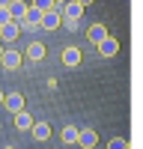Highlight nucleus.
I'll list each match as a JSON object with an SVG mask.
<instances>
[{
	"label": "nucleus",
	"mask_w": 143,
	"mask_h": 149,
	"mask_svg": "<svg viewBox=\"0 0 143 149\" xmlns=\"http://www.w3.org/2000/svg\"><path fill=\"white\" fill-rule=\"evenodd\" d=\"M95 48H99L101 57H116V54H119V39H113V36H104V39L95 45Z\"/></svg>",
	"instance_id": "f257e3e1"
},
{
	"label": "nucleus",
	"mask_w": 143,
	"mask_h": 149,
	"mask_svg": "<svg viewBox=\"0 0 143 149\" xmlns=\"http://www.w3.org/2000/svg\"><path fill=\"white\" fill-rule=\"evenodd\" d=\"M57 27H60V12H57V9H48V12H42L39 30H57Z\"/></svg>",
	"instance_id": "f03ea898"
},
{
	"label": "nucleus",
	"mask_w": 143,
	"mask_h": 149,
	"mask_svg": "<svg viewBox=\"0 0 143 149\" xmlns=\"http://www.w3.org/2000/svg\"><path fill=\"white\" fill-rule=\"evenodd\" d=\"M18 33H21L18 21H6L3 27H0V42H15V39H18Z\"/></svg>",
	"instance_id": "7ed1b4c3"
},
{
	"label": "nucleus",
	"mask_w": 143,
	"mask_h": 149,
	"mask_svg": "<svg viewBox=\"0 0 143 149\" xmlns=\"http://www.w3.org/2000/svg\"><path fill=\"white\" fill-rule=\"evenodd\" d=\"M75 143H81L83 149H92L95 143H99V134H95L92 128H83V131H78V140Z\"/></svg>",
	"instance_id": "20e7f679"
},
{
	"label": "nucleus",
	"mask_w": 143,
	"mask_h": 149,
	"mask_svg": "<svg viewBox=\"0 0 143 149\" xmlns=\"http://www.w3.org/2000/svg\"><path fill=\"white\" fill-rule=\"evenodd\" d=\"M3 104L12 110V113H18V110H24V95L21 93H6L3 95Z\"/></svg>",
	"instance_id": "39448f33"
},
{
	"label": "nucleus",
	"mask_w": 143,
	"mask_h": 149,
	"mask_svg": "<svg viewBox=\"0 0 143 149\" xmlns=\"http://www.w3.org/2000/svg\"><path fill=\"white\" fill-rule=\"evenodd\" d=\"M60 15H69V18H81V15H83V6L78 3V0H66V3L60 6Z\"/></svg>",
	"instance_id": "423d86ee"
},
{
	"label": "nucleus",
	"mask_w": 143,
	"mask_h": 149,
	"mask_svg": "<svg viewBox=\"0 0 143 149\" xmlns=\"http://www.w3.org/2000/svg\"><path fill=\"white\" fill-rule=\"evenodd\" d=\"M0 63H3V69H18L21 66V54L18 51H3V54H0Z\"/></svg>",
	"instance_id": "0eeeda50"
},
{
	"label": "nucleus",
	"mask_w": 143,
	"mask_h": 149,
	"mask_svg": "<svg viewBox=\"0 0 143 149\" xmlns=\"http://www.w3.org/2000/svg\"><path fill=\"white\" fill-rule=\"evenodd\" d=\"M30 131H33L36 140H48V137H51V125H48V122H36V119H33Z\"/></svg>",
	"instance_id": "6e6552de"
},
{
	"label": "nucleus",
	"mask_w": 143,
	"mask_h": 149,
	"mask_svg": "<svg viewBox=\"0 0 143 149\" xmlns=\"http://www.w3.org/2000/svg\"><path fill=\"white\" fill-rule=\"evenodd\" d=\"M9 15H12V21H21L24 18V12H27V3H24V0H9Z\"/></svg>",
	"instance_id": "1a4fd4ad"
},
{
	"label": "nucleus",
	"mask_w": 143,
	"mask_h": 149,
	"mask_svg": "<svg viewBox=\"0 0 143 149\" xmlns=\"http://www.w3.org/2000/svg\"><path fill=\"white\" fill-rule=\"evenodd\" d=\"M87 36H90V42H92V45H99V42L104 39V36H107V27H104V24H92Z\"/></svg>",
	"instance_id": "9d476101"
},
{
	"label": "nucleus",
	"mask_w": 143,
	"mask_h": 149,
	"mask_svg": "<svg viewBox=\"0 0 143 149\" xmlns=\"http://www.w3.org/2000/svg\"><path fill=\"white\" fill-rule=\"evenodd\" d=\"M15 125H18L21 131H30V125H33V116L27 113V110H18V113H15Z\"/></svg>",
	"instance_id": "9b49d317"
},
{
	"label": "nucleus",
	"mask_w": 143,
	"mask_h": 149,
	"mask_svg": "<svg viewBox=\"0 0 143 149\" xmlns=\"http://www.w3.org/2000/svg\"><path fill=\"white\" fill-rule=\"evenodd\" d=\"M45 57V45L42 42H30L27 45V60H42Z\"/></svg>",
	"instance_id": "f8f14e48"
},
{
	"label": "nucleus",
	"mask_w": 143,
	"mask_h": 149,
	"mask_svg": "<svg viewBox=\"0 0 143 149\" xmlns=\"http://www.w3.org/2000/svg\"><path fill=\"white\" fill-rule=\"evenodd\" d=\"M63 63L66 66H78L81 63V51H78V48H66V51H63Z\"/></svg>",
	"instance_id": "ddd939ff"
},
{
	"label": "nucleus",
	"mask_w": 143,
	"mask_h": 149,
	"mask_svg": "<svg viewBox=\"0 0 143 149\" xmlns=\"http://www.w3.org/2000/svg\"><path fill=\"white\" fill-rule=\"evenodd\" d=\"M60 24H63L69 33H75V30L81 27V21H78V18H69V15H60Z\"/></svg>",
	"instance_id": "4468645a"
},
{
	"label": "nucleus",
	"mask_w": 143,
	"mask_h": 149,
	"mask_svg": "<svg viewBox=\"0 0 143 149\" xmlns=\"http://www.w3.org/2000/svg\"><path fill=\"white\" fill-rule=\"evenodd\" d=\"M63 140H66V143H75V140H78V128H75V125H66V128H63Z\"/></svg>",
	"instance_id": "2eb2a0df"
},
{
	"label": "nucleus",
	"mask_w": 143,
	"mask_h": 149,
	"mask_svg": "<svg viewBox=\"0 0 143 149\" xmlns=\"http://www.w3.org/2000/svg\"><path fill=\"white\" fill-rule=\"evenodd\" d=\"M107 149H128V140L125 137H113L110 143H107Z\"/></svg>",
	"instance_id": "dca6fc26"
},
{
	"label": "nucleus",
	"mask_w": 143,
	"mask_h": 149,
	"mask_svg": "<svg viewBox=\"0 0 143 149\" xmlns=\"http://www.w3.org/2000/svg\"><path fill=\"white\" fill-rule=\"evenodd\" d=\"M33 6L39 12H48V9H54V0H33Z\"/></svg>",
	"instance_id": "f3484780"
},
{
	"label": "nucleus",
	"mask_w": 143,
	"mask_h": 149,
	"mask_svg": "<svg viewBox=\"0 0 143 149\" xmlns=\"http://www.w3.org/2000/svg\"><path fill=\"white\" fill-rule=\"evenodd\" d=\"M6 21H12V15H9V9H6V6H0V27H3Z\"/></svg>",
	"instance_id": "a211bd4d"
},
{
	"label": "nucleus",
	"mask_w": 143,
	"mask_h": 149,
	"mask_svg": "<svg viewBox=\"0 0 143 149\" xmlns=\"http://www.w3.org/2000/svg\"><path fill=\"white\" fill-rule=\"evenodd\" d=\"M78 3H81V6H90V3H92V0H78Z\"/></svg>",
	"instance_id": "6ab92c4d"
},
{
	"label": "nucleus",
	"mask_w": 143,
	"mask_h": 149,
	"mask_svg": "<svg viewBox=\"0 0 143 149\" xmlns=\"http://www.w3.org/2000/svg\"><path fill=\"white\" fill-rule=\"evenodd\" d=\"M0 6H9V0H0Z\"/></svg>",
	"instance_id": "aec40b11"
},
{
	"label": "nucleus",
	"mask_w": 143,
	"mask_h": 149,
	"mask_svg": "<svg viewBox=\"0 0 143 149\" xmlns=\"http://www.w3.org/2000/svg\"><path fill=\"white\" fill-rule=\"evenodd\" d=\"M54 3H66V0H54Z\"/></svg>",
	"instance_id": "412c9836"
},
{
	"label": "nucleus",
	"mask_w": 143,
	"mask_h": 149,
	"mask_svg": "<svg viewBox=\"0 0 143 149\" xmlns=\"http://www.w3.org/2000/svg\"><path fill=\"white\" fill-rule=\"evenodd\" d=\"M0 104H3V93H0Z\"/></svg>",
	"instance_id": "4be33fe9"
},
{
	"label": "nucleus",
	"mask_w": 143,
	"mask_h": 149,
	"mask_svg": "<svg viewBox=\"0 0 143 149\" xmlns=\"http://www.w3.org/2000/svg\"><path fill=\"white\" fill-rule=\"evenodd\" d=\"M3 149H15V146H3Z\"/></svg>",
	"instance_id": "5701e85b"
},
{
	"label": "nucleus",
	"mask_w": 143,
	"mask_h": 149,
	"mask_svg": "<svg viewBox=\"0 0 143 149\" xmlns=\"http://www.w3.org/2000/svg\"><path fill=\"white\" fill-rule=\"evenodd\" d=\"M0 54H3V45H0Z\"/></svg>",
	"instance_id": "b1692460"
}]
</instances>
